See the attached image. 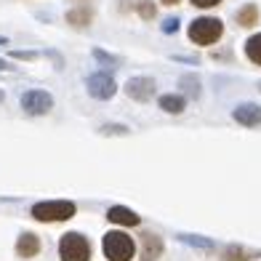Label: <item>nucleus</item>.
Here are the masks:
<instances>
[{"label":"nucleus","mask_w":261,"mask_h":261,"mask_svg":"<svg viewBox=\"0 0 261 261\" xmlns=\"http://www.w3.org/2000/svg\"><path fill=\"white\" fill-rule=\"evenodd\" d=\"M245 56H248V62H253L256 67H261V32L251 35V38L245 40Z\"/></svg>","instance_id":"nucleus-15"},{"label":"nucleus","mask_w":261,"mask_h":261,"mask_svg":"<svg viewBox=\"0 0 261 261\" xmlns=\"http://www.w3.org/2000/svg\"><path fill=\"white\" fill-rule=\"evenodd\" d=\"M187 35L195 45H213L224 38V21L216 16H200L195 21H189Z\"/></svg>","instance_id":"nucleus-3"},{"label":"nucleus","mask_w":261,"mask_h":261,"mask_svg":"<svg viewBox=\"0 0 261 261\" xmlns=\"http://www.w3.org/2000/svg\"><path fill=\"white\" fill-rule=\"evenodd\" d=\"M21 110L27 115H45L54 110V96L45 91H27L21 96Z\"/></svg>","instance_id":"nucleus-7"},{"label":"nucleus","mask_w":261,"mask_h":261,"mask_svg":"<svg viewBox=\"0 0 261 261\" xmlns=\"http://www.w3.org/2000/svg\"><path fill=\"white\" fill-rule=\"evenodd\" d=\"M86 88L93 99H99V101H110L115 93H117V83L107 75V72H96V75H91L86 80Z\"/></svg>","instance_id":"nucleus-5"},{"label":"nucleus","mask_w":261,"mask_h":261,"mask_svg":"<svg viewBox=\"0 0 261 261\" xmlns=\"http://www.w3.org/2000/svg\"><path fill=\"white\" fill-rule=\"evenodd\" d=\"M232 117H234L240 125H245V128H256V125H261V107L245 101V104H240V107H234Z\"/></svg>","instance_id":"nucleus-11"},{"label":"nucleus","mask_w":261,"mask_h":261,"mask_svg":"<svg viewBox=\"0 0 261 261\" xmlns=\"http://www.w3.org/2000/svg\"><path fill=\"white\" fill-rule=\"evenodd\" d=\"M11 56L21 59V62H32V59H38V54H35V51H11Z\"/></svg>","instance_id":"nucleus-22"},{"label":"nucleus","mask_w":261,"mask_h":261,"mask_svg":"<svg viewBox=\"0 0 261 261\" xmlns=\"http://www.w3.org/2000/svg\"><path fill=\"white\" fill-rule=\"evenodd\" d=\"M136 14L144 19V21H152V19L158 16V6L152 3V0H139V3H136Z\"/></svg>","instance_id":"nucleus-18"},{"label":"nucleus","mask_w":261,"mask_h":261,"mask_svg":"<svg viewBox=\"0 0 261 261\" xmlns=\"http://www.w3.org/2000/svg\"><path fill=\"white\" fill-rule=\"evenodd\" d=\"M179 88H184L187 96L197 99V96H200V77H195V75H181V77H179Z\"/></svg>","instance_id":"nucleus-17"},{"label":"nucleus","mask_w":261,"mask_h":261,"mask_svg":"<svg viewBox=\"0 0 261 261\" xmlns=\"http://www.w3.org/2000/svg\"><path fill=\"white\" fill-rule=\"evenodd\" d=\"M158 104H160V110L168 112V115H181L187 110V99L181 93H163L158 99Z\"/></svg>","instance_id":"nucleus-14"},{"label":"nucleus","mask_w":261,"mask_h":261,"mask_svg":"<svg viewBox=\"0 0 261 261\" xmlns=\"http://www.w3.org/2000/svg\"><path fill=\"white\" fill-rule=\"evenodd\" d=\"M195 8H216V6H221V0H189Z\"/></svg>","instance_id":"nucleus-21"},{"label":"nucleus","mask_w":261,"mask_h":261,"mask_svg":"<svg viewBox=\"0 0 261 261\" xmlns=\"http://www.w3.org/2000/svg\"><path fill=\"white\" fill-rule=\"evenodd\" d=\"M221 258L224 261H251V258H256V253L245 251L243 245H227V248H224V253H221Z\"/></svg>","instance_id":"nucleus-16"},{"label":"nucleus","mask_w":261,"mask_h":261,"mask_svg":"<svg viewBox=\"0 0 261 261\" xmlns=\"http://www.w3.org/2000/svg\"><path fill=\"white\" fill-rule=\"evenodd\" d=\"M77 213V205L72 200H43L32 205V219L43 224H56V221H69Z\"/></svg>","instance_id":"nucleus-2"},{"label":"nucleus","mask_w":261,"mask_h":261,"mask_svg":"<svg viewBox=\"0 0 261 261\" xmlns=\"http://www.w3.org/2000/svg\"><path fill=\"white\" fill-rule=\"evenodd\" d=\"M6 101V93H3V88H0V104H3Z\"/></svg>","instance_id":"nucleus-26"},{"label":"nucleus","mask_w":261,"mask_h":261,"mask_svg":"<svg viewBox=\"0 0 261 261\" xmlns=\"http://www.w3.org/2000/svg\"><path fill=\"white\" fill-rule=\"evenodd\" d=\"M163 251H165V243L158 232L139 234V261H160Z\"/></svg>","instance_id":"nucleus-6"},{"label":"nucleus","mask_w":261,"mask_h":261,"mask_svg":"<svg viewBox=\"0 0 261 261\" xmlns=\"http://www.w3.org/2000/svg\"><path fill=\"white\" fill-rule=\"evenodd\" d=\"M0 45H8V40H6V38H0Z\"/></svg>","instance_id":"nucleus-27"},{"label":"nucleus","mask_w":261,"mask_h":261,"mask_svg":"<svg viewBox=\"0 0 261 261\" xmlns=\"http://www.w3.org/2000/svg\"><path fill=\"white\" fill-rule=\"evenodd\" d=\"M258 19H261V11H258L256 3H245L243 8L234 11V21H237L243 30H253V27L258 24Z\"/></svg>","instance_id":"nucleus-12"},{"label":"nucleus","mask_w":261,"mask_h":261,"mask_svg":"<svg viewBox=\"0 0 261 261\" xmlns=\"http://www.w3.org/2000/svg\"><path fill=\"white\" fill-rule=\"evenodd\" d=\"M258 88H261V83H258Z\"/></svg>","instance_id":"nucleus-29"},{"label":"nucleus","mask_w":261,"mask_h":261,"mask_svg":"<svg viewBox=\"0 0 261 261\" xmlns=\"http://www.w3.org/2000/svg\"><path fill=\"white\" fill-rule=\"evenodd\" d=\"M160 3H163V6H179L181 0H160Z\"/></svg>","instance_id":"nucleus-24"},{"label":"nucleus","mask_w":261,"mask_h":261,"mask_svg":"<svg viewBox=\"0 0 261 261\" xmlns=\"http://www.w3.org/2000/svg\"><path fill=\"white\" fill-rule=\"evenodd\" d=\"M14 251H16V256L19 258H35L40 251H43V243H40V237L35 234V232H21L19 237H16V245H14Z\"/></svg>","instance_id":"nucleus-9"},{"label":"nucleus","mask_w":261,"mask_h":261,"mask_svg":"<svg viewBox=\"0 0 261 261\" xmlns=\"http://www.w3.org/2000/svg\"><path fill=\"white\" fill-rule=\"evenodd\" d=\"M93 248L88 243V237H83L80 232H67L59 237V258L62 261H91Z\"/></svg>","instance_id":"nucleus-4"},{"label":"nucleus","mask_w":261,"mask_h":261,"mask_svg":"<svg viewBox=\"0 0 261 261\" xmlns=\"http://www.w3.org/2000/svg\"><path fill=\"white\" fill-rule=\"evenodd\" d=\"M64 19H67L69 27H77V30L91 27V21H93V8H88V6H75V8L67 11Z\"/></svg>","instance_id":"nucleus-13"},{"label":"nucleus","mask_w":261,"mask_h":261,"mask_svg":"<svg viewBox=\"0 0 261 261\" xmlns=\"http://www.w3.org/2000/svg\"><path fill=\"white\" fill-rule=\"evenodd\" d=\"M107 221L115 224V227H139L141 216L134 213L130 208H125V205H112L110 211H107Z\"/></svg>","instance_id":"nucleus-10"},{"label":"nucleus","mask_w":261,"mask_h":261,"mask_svg":"<svg viewBox=\"0 0 261 261\" xmlns=\"http://www.w3.org/2000/svg\"><path fill=\"white\" fill-rule=\"evenodd\" d=\"M80 3H88V0H80Z\"/></svg>","instance_id":"nucleus-28"},{"label":"nucleus","mask_w":261,"mask_h":261,"mask_svg":"<svg viewBox=\"0 0 261 261\" xmlns=\"http://www.w3.org/2000/svg\"><path fill=\"white\" fill-rule=\"evenodd\" d=\"M101 251L107 261H130L136 256V240L123 229H110L101 237Z\"/></svg>","instance_id":"nucleus-1"},{"label":"nucleus","mask_w":261,"mask_h":261,"mask_svg":"<svg viewBox=\"0 0 261 261\" xmlns=\"http://www.w3.org/2000/svg\"><path fill=\"white\" fill-rule=\"evenodd\" d=\"M176 30H179V19H168L163 24V32H176Z\"/></svg>","instance_id":"nucleus-23"},{"label":"nucleus","mask_w":261,"mask_h":261,"mask_svg":"<svg viewBox=\"0 0 261 261\" xmlns=\"http://www.w3.org/2000/svg\"><path fill=\"white\" fill-rule=\"evenodd\" d=\"M0 69H11V64L6 62V59H0Z\"/></svg>","instance_id":"nucleus-25"},{"label":"nucleus","mask_w":261,"mask_h":261,"mask_svg":"<svg viewBox=\"0 0 261 261\" xmlns=\"http://www.w3.org/2000/svg\"><path fill=\"white\" fill-rule=\"evenodd\" d=\"M93 56H96L99 62H104V64H115V67L123 64L120 56H112V54H107V51H101V48H93Z\"/></svg>","instance_id":"nucleus-20"},{"label":"nucleus","mask_w":261,"mask_h":261,"mask_svg":"<svg viewBox=\"0 0 261 261\" xmlns=\"http://www.w3.org/2000/svg\"><path fill=\"white\" fill-rule=\"evenodd\" d=\"M99 134H101V136H128L130 128L123 125V123H104V125L99 128Z\"/></svg>","instance_id":"nucleus-19"},{"label":"nucleus","mask_w":261,"mask_h":261,"mask_svg":"<svg viewBox=\"0 0 261 261\" xmlns=\"http://www.w3.org/2000/svg\"><path fill=\"white\" fill-rule=\"evenodd\" d=\"M155 88H158L155 80L147 77V75H136L125 83V93H128V99H134V101H149L155 96Z\"/></svg>","instance_id":"nucleus-8"}]
</instances>
